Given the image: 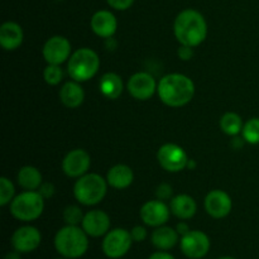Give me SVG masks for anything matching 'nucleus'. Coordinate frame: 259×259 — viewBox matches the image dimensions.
<instances>
[{
  "mask_svg": "<svg viewBox=\"0 0 259 259\" xmlns=\"http://www.w3.org/2000/svg\"><path fill=\"white\" fill-rule=\"evenodd\" d=\"M159 99L171 108H181L189 104L195 95V83L182 73H169L161 78L157 88Z\"/></svg>",
  "mask_w": 259,
  "mask_h": 259,
  "instance_id": "nucleus-1",
  "label": "nucleus"
},
{
  "mask_svg": "<svg viewBox=\"0 0 259 259\" xmlns=\"http://www.w3.org/2000/svg\"><path fill=\"white\" fill-rule=\"evenodd\" d=\"M174 32L182 46L197 47L207 35L206 20L197 10H182L175 19Z\"/></svg>",
  "mask_w": 259,
  "mask_h": 259,
  "instance_id": "nucleus-2",
  "label": "nucleus"
},
{
  "mask_svg": "<svg viewBox=\"0 0 259 259\" xmlns=\"http://www.w3.org/2000/svg\"><path fill=\"white\" fill-rule=\"evenodd\" d=\"M55 247L63 257L78 258L85 254L89 248L88 234L77 225H67L56 234Z\"/></svg>",
  "mask_w": 259,
  "mask_h": 259,
  "instance_id": "nucleus-3",
  "label": "nucleus"
},
{
  "mask_svg": "<svg viewBox=\"0 0 259 259\" xmlns=\"http://www.w3.org/2000/svg\"><path fill=\"white\" fill-rule=\"evenodd\" d=\"M108 181L98 174H86L78 177L73 186V195L80 204L93 206L101 202L108 191Z\"/></svg>",
  "mask_w": 259,
  "mask_h": 259,
  "instance_id": "nucleus-4",
  "label": "nucleus"
},
{
  "mask_svg": "<svg viewBox=\"0 0 259 259\" xmlns=\"http://www.w3.org/2000/svg\"><path fill=\"white\" fill-rule=\"evenodd\" d=\"M100 58L95 51L90 48H80L71 55L67 71L73 81L85 82L98 73Z\"/></svg>",
  "mask_w": 259,
  "mask_h": 259,
  "instance_id": "nucleus-5",
  "label": "nucleus"
},
{
  "mask_svg": "<svg viewBox=\"0 0 259 259\" xmlns=\"http://www.w3.org/2000/svg\"><path fill=\"white\" fill-rule=\"evenodd\" d=\"M45 197L37 191H25L15 196L10 202V212L20 222H33L42 215Z\"/></svg>",
  "mask_w": 259,
  "mask_h": 259,
  "instance_id": "nucleus-6",
  "label": "nucleus"
},
{
  "mask_svg": "<svg viewBox=\"0 0 259 259\" xmlns=\"http://www.w3.org/2000/svg\"><path fill=\"white\" fill-rule=\"evenodd\" d=\"M159 164L168 172H180L185 169L189 163V157L182 147L174 143L163 144L157 153Z\"/></svg>",
  "mask_w": 259,
  "mask_h": 259,
  "instance_id": "nucleus-7",
  "label": "nucleus"
},
{
  "mask_svg": "<svg viewBox=\"0 0 259 259\" xmlns=\"http://www.w3.org/2000/svg\"><path fill=\"white\" fill-rule=\"evenodd\" d=\"M132 234L125 229H114L106 234L103 242V250L106 257L120 258L129 252L132 247Z\"/></svg>",
  "mask_w": 259,
  "mask_h": 259,
  "instance_id": "nucleus-8",
  "label": "nucleus"
},
{
  "mask_svg": "<svg viewBox=\"0 0 259 259\" xmlns=\"http://www.w3.org/2000/svg\"><path fill=\"white\" fill-rule=\"evenodd\" d=\"M43 57L48 65H62L71 57V43L62 35L51 37L43 46Z\"/></svg>",
  "mask_w": 259,
  "mask_h": 259,
  "instance_id": "nucleus-9",
  "label": "nucleus"
},
{
  "mask_svg": "<svg viewBox=\"0 0 259 259\" xmlns=\"http://www.w3.org/2000/svg\"><path fill=\"white\" fill-rule=\"evenodd\" d=\"M210 249V240L205 233L199 230H190L182 235L181 250L187 258L200 259L207 254Z\"/></svg>",
  "mask_w": 259,
  "mask_h": 259,
  "instance_id": "nucleus-10",
  "label": "nucleus"
},
{
  "mask_svg": "<svg viewBox=\"0 0 259 259\" xmlns=\"http://www.w3.org/2000/svg\"><path fill=\"white\" fill-rule=\"evenodd\" d=\"M158 85L153 76L148 72H137L128 80V93L137 100H148L157 91Z\"/></svg>",
  "mask_w": 259,
  "mask_h": 259,
  "instance_id": "nucleus-11",
  "label": "nucleus"
},
{
  "mask_svg": "<svg viewBox=\"0 0 259 259\" xmlns=\"http://www.w3.org/2000/svg\"><path fill=\"white\" fill-rule=\"evenodd\" d=\"M90 154L83 149H73L68 152L62 161V169L65 175L72 179H78L88 174L90 168Z\"/></svg>",
  "mask_w": 259,
  "mask_h": 259,
  "instance_id": "nucleus-12",
  "label": "nucleus"
},
{
  "mask_svg": "<svg viewBox=\"0 0 259 259\" xmlns=\"http://www.w3.org/2000/svg\"><path fill=\"white\" fill-rule=\"evenodd\" d=\"M233 201L223 190H212L205 197V210L214 219H223L232 211Z\"/></svg>",
  "mask_w": 259,
  "mask_h": 259,
  "instance_id": "nucleus-13",
  "label": "nucleus"
},
{
  "mask_svg": "<svg viewBox=\"0 0 259 259\" xmlns=\"http://www.w3.org/2000/svg\"><path fill=\"white\" fill-rule=\"evenodd\" d=\"M171 209L162 200H151L141 209V218L149 227H162L169 219Z\"/></svg>",
  "mask_w": 259,
  "mask_h": 259,
  "instance_id": "nucleus-14",
  "label": "nucleus"
},
{
  "mask_svg": "<svg viewBox=\"0 0 259 259\" xmlns=\"http://www.w3.org/2000/svg\"><path fill=\"white\" fill-rule=\"evenodd\" d=\"M40 233L34 227H22L14 232L12 237V245L19 253H28L37 249L40 244Z\"/></svg>",
  "mask_w": 259,
  "mask_h": 259,
  "instance_id": "nucleus-15",
  "label": "nucleus"
},
{
  "mask_svg": "<svg viewBox=\"0 0 259 259\" xmlns=\"http://www.w3.org/2000/svg\"><path fill=\"white\" fill-rule=\"evenodd\" d=\"M81 224L86 234L98 238L108 233L110 228V218L105 211L91 210L88 214H85Z\"/></svg>",
  "mask_w": 259,
  "mask_h": 259,
  "instance_id": "nucleus-16",
  "label": "nucleus"
},
{
  "mask_svg": "<svg viewBox=\"0 0 259 259\" xmlns=\"http://www.w3.org/2000/svg\"><path fill=\"white\" fill-rule=\"evenodd\" d=\"M118 28L115 15L109 10H99L91 18V29L101 38H111Z\"/></svg>",
  "mask_w": 259,
  "mask_h": 259,
  "instance_id": "nucleus-17",
  "label": "nucleus"
},
{
  "mask_svg": "<svg viewBox=\"0 0 259 259\" xmlns=\"http://www.w3.org/2000/svg\"><path fill=\"white\" fill-rule=\"evenodd\" d=\"M23 29L14 22H7L0 27V45L4 50L14 51L23 43Z\"/></svg>",
  "mask_w": 259,
  "mask_h": 259,
  "instance_id": "nucleus-18",
  "label": "nucleus"
},
{
  "mask_svg": "<svg viewBox=\"0 0 259 259\" xmlns=\"http://www.w3.org/2000/svg\"><path fill=\"white\" fill-rule=\"evenodd\" d=\"M169 209L171 212L177 217L179 219L187 220L191 219L197 211V205L196 201L192 199L189 195H177L174 199L171 200V204H169Z\"/></svg>",
  "mask_w": 259,
  "mask_h": 259,
  "instance_id": "nucleus-19",
  "label": "nucleus"
},
{
  "mask_svg": "<svg viewBox=\"0 0 259 259\" xmlns=\"http://www.w3.org/2000/svg\"><path fill=\"white\" fill-rule=\"evenodd\" d=\"M133 180V171L126 164H116V166L111 167L108 172V176H106L108 184L116 190H124L129 187Z\"/></svg>",
  "mask_w": 259,
  "mask_h": 259,
  "instance_id": "nucleus-20",
  "label": "nucleus"
},
{
  "mask_svg": "<svg viewBox=\"0 0 259 259\" xmlns=\"http://www.w3.org/2000/svg\"><path fill=\"white\" fill-rule=\"evenodd\" d=\"M60 99L65 106L70 109H76L83 103L85 93H83V89L78 85L77 81H70L61 88Z\"/></svg>",
  "mask_w": 259,
  "mask_h": 259,
  "instance_id": "nucleus-21",
  "label": "nucleus"
},
{
  "mask_svg": "<svg viewBox=\"0 0 259 259\" xmlns=\"http://www.w3.org/2000/svg\"><path fill=\"white\" fill-rule=\"evenodd\" d=\"M179 242V233L177 230L168 227H158L152 234V243L156 248L161 250H168L176 245Z\"/></svg>",
  "mask_w": 259,
  "mask_h": 259,
  "instance_id": "nucleus-22",
  "label": "nucleus"
},
{
  "mask_svg": "<svg viewBox=\"0 0 259 259\" xmlns=\"http://www.w3.org/2000/svg\"><path fill=\"white\" fill-rule=\"evenodd\" d=\"M100 91L106 99H118L123 93V81L114 72L104 73L100 80Z\"/></svg>",
  "mask_w": 259,
  "mask_h": 259,
  "instance_id": "nucleus-23",
  "label": "nucleus"
},
{
  "mask_svg": "<svg viewBox=\"0 0 259 259\" xmlns=\"http://www.w3.org/2000/svg\"><path fill=\"white\" fill-rule=\"evenodd\" d=\"M18 184L28 191H35L42 186V175L35 167L24 166L18 172Z\"/></svg>",
  "mask_w": 259,
  "mask_h": 259,
  "instance_id": "nucleus-24",
  "label": "nucleus"
},
{
  "mask_svg": "<svg viewBox=\"0 0 259 259\" xmlns=\"http://www.w3.org/2000/svg\"><path fill=\"white\" fill-rule=\"evenodd\" d=\"M243 120L237 113H225L220 119V128L228 136H237L243 131Z\"/></svg>",
  "mask_w": 259,
  "mask_h": 259,
  "instance_id": "nucleus-25",
  "label": "nucleus"
},
{
  "mask_svg": "<svg viewBox=\"0 0 259 259\" xmlns=\"http://www.w3.org/2000/svg\"><path fill=\"white\" fill-rule=\"evenodd\" d=\"M243 139L249 144H259V118L249 119L243 125Z\"/></svg>",
  "mask_w": 259,
  "mask_h": 259,
  "instance_id": "nucleus-26",
  "label": "nucleus"
},
{
  "mask_svg": "<svg viewBox=\"0 0 259 259\" xmlns=\"http://www.w3.org/2000/svg\"><path fill=\"white\" fill-rule=\"evenodd\" d=\"M14 194L15 189L13 182L8 180L7 177H2L0 179V205L5 206L9 202H12L14 199Z\"/></svg>",
  "mask_w": 259,
  "mask_h": 259,
  "instance_id": "nucleus-27",
  "label": "nucleus"
},
{
  "mask_svg": "<svg viewBox=\"0 0 259 259\" xmlns=\"http://www.w3.org/2000/svg\"><path fill=\"white\" fill-rule=\"evenodd\" d=\"M43 77L48 85H58L63 78L62 68L58 65H48L43 71Z\"/></svg>",
  "mask_w": 259,
  "mask_h": 259,
  "instance_id": "nucleus-28",
  "label": "nucleus"
},
{
  "mask_svg": "<svg viewBox=\"0 0 259 259\" xmlns=\"http://www.w3.org/2000/svg\"><path fill=\"white\" fill-rule=\"evenodd\" d=\"M83 217H85V215L82 214L80 207L75 206V205L67 206L65 209V211H63V219H65L66 224L67 225L80 224V223H82Z\"/></svg>",
  "mask_w": 259,
  "mask_h": 259,
  "instance_id": "nucleus-29",
  "label": "nucleus"
},
{
  "mask_svg": "<svg viewBox=\"0 0 259 259\" xmlns=\"http://www.w3.org/2000/svg\"><path fill=\"white\" fill-rule=\"evenodd\" d=\"M106 2L115 10H126L133 5L134 0H106Z\"/></svg>",
  "mask_w": 259,
  "mask_h": 259,
  "instance_id": "nucleus-30",
  "label": "nucleus"
},
{
  "mask_svg": "<svg viewBox=\"0 0 259 259\" xmlns=\"http://www.w3.org/2000/svg\"><path fill=\"white\" fill-rule=\"evenodd\" d=\"M158 200H168L172 195V187L168 184L159 185L156 192Z\"/></svg>",
  "mask_w": 259,
  "mask_h": 259,
  "instance_id": "nucleus-31",
  "label": "nucleus"
},
{
  "mask_svg": "<svg viewBox=\"0 0 259 259\" xmlns=\"http://www.w3.org/2000/svg\"><path fill=\"white\" fill-rule=\"evenodd\" d=\"M131 234H132V238H133V240H136V242H143V240L147 238V230L146 228L138 225V227H134L133 229H132Z\"/></svg>",
  "mask_w": 259,
  "mask_h": 259,
  "instance_id": "nucleus-32",
  "label": "nucleus"
},
{
  "mask_svg": "<svg viewBox=\"0 0 259 259\" xmlns=\"http://www.w3.org/2000/svg\"><path fill=\"white\" fill-rule=\"evenodd\" d=\"M179 57L181 58V60L184 61H187L190 60V58H192V56H194V51H192V47H189V46H182L179 48Z\"/></svg>",
  "mask_w": 259,
  "mask_h": 259,
  "instance_id": "nucleus-33",
  "label": "nucleus"
},
{
  "mask_svg": "<svg viewBox=\"0 0 259 259\" xmlns=\"http://www.w3.org/2000/svg\"><path fill=\"white\" fill-rule=\"evenodd\" d=\"M39 189H40L39 190L40 195H42L45 199H48V197H51L53 194H55V186L51 184H43Z\"/></svg>",
  "mask_w": 259,
  "mask_h": 259,
  "instance_id": "nucleus-34",
  "label": "nucleus"
},
{
  "mask_svg": "<svg viewBox=\"0 0 259 259\" xmlns=\"http://www.w3.org/2000/svg\"><path fill=\"white\" fill-rule=\"evenodd\" d=\"M149 259H175L172 257L171 254H168V253H164V252H157L154 253V254H152Z\"/></svg>",
  "mask_w": 259,
  "mask_h": 259,
  "instance_id": "nucleus-35",
  "label": "nucleus"
},
{
  "mask_svg": "<svg viewBox=\"0 0 259 259\" xmlns=\"http://www.w3.org/2000/svg\"><path fill=\"white\" fill-rule=\"evenodd\" d=\"M190 232L189 227H187V224H185V223H181V224L177 225V233L181 235H185L187 234V233Z\"/></svg>",
  "mask_w": 259,
  "mask_h": 259,
  "instance_id": "nucleus-36",
  "label": "nucleus"
},
{
  "mask_svg": "<svg viewBox=\"0 0 259 259\" xmlns=\"http://www.w3.org/2000/svg\"><path fill=\"white\" fill-rule=\"evenodd\" d=\"M5 259H20V257L18 253H8V254L5 255Z\"/></svg>",
  "mask_w": 259,
  "mask_h": 259,
  "instance_id": "nucleus-37",
  "label": "nucleus"
},
{
  "mask_svg": "<svg viewBox=\"0 0 259 259\" xmlns=\"http://www.w3.org/2000/svg\"><path fill=\"white\" fill-rule=\"evenodd\" d=\"M220 259H234V258H230V257H223V258H220Z\"/></svg>",
  "mask_w": 259,
  "mask_h": 259,
  "instance_id": "nucleus-38",
  "label": "nucleus"
}]
</instances>
